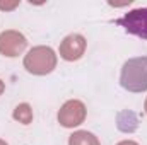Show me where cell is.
I'll list each match as a JSON object with an SVG mask.
<instances>
[{
  "mask_svg": "<svg viewBox=\"0 0 147 145\" xmlns=\"http://www.w3.org/2000/svg\"><path fill=\"white\" fill-rule=\"evenodd\" d=\"M120 85L128 92L147 91V55L128 58L120 73Z\"/></svg>",
  "mask_w": 147,
  "mask_h": 145,
  "instance_id": "cell-1",
  "label": "cell"
},
{
  "mask_svg": "<svg viewBox=\"0 0 147 145\" xmlns=\"http://www.w3.org/2000/svg\"><path fill=\"white\" fill-rule=\"evenodd\" d=\"M24 68L33 75H48L57 68V53L50 46H34L24 56Z\"/></svg>",
  "mask_w": 147,
  "mask_h": 145,
  "instance_id": "cell-2",
  "label": "cell"
},
{
  "mask_svg": "<svg viewBox=\"0 0 147 145\" xmlns=\"http://www.w3.org/2000/svg\"><path fill=\"white\" fill-rule=\"evenodd\" d=\"M86 114H87L86 104L79 99H70V101L63 103V106L58 109L57 119L63 128H75L84 123Z\"/></svg>",
  "mask_w": 147,
  "mask_h": 145,
  "instance_id": "cell-3",
  "label": "cell"
},
{
  "mask_svg": "<svg viewBox=\"0 0 147 145\" xmlns=\"http://www.w3.org/2000/svg\"><path fill=\"white\" fill-rule=\"evenodd\" d=\"M116 24L121 26L128 34L147 39V7L127 12L121 19L116 21Z\"/></svg>",
  "mask_w": 147,
  "mask_h": 145,
  "instance_id": "cell-4",
  "label": "cell"
},
{
  "mask_svg": "<svg viewBox=\"0 0 147 145\" xmlns=\"http://www.w3.org/2000/svg\"><path fill=\"white\" fill-rule=\"evenodd\" d=\"M28 46V39L22 33L16 29H7L0 33V55L7 58L19 56Z\"/></svg>",
  "mask_w": 147,
  "mask_h": 145,
  "instance_id": "cell-5",
  "label": "cell"
},
{
  "mask_svg": "<svg viewBox=\"0 0 147 145\" xmlns=\"http://www.w3.org/2000/svg\"><path fill=\"white\" fill-rule=\"evenodd\" d=\"M86 46H87V41L82 34H69L60 43V48H58L60 58H63L65 62H77L84 56Z\"/></svg>",
  "mask_w": 147,
  "mask_h": 145,
  "instance_id": "cell-6",
  "label": "cell"
},
{
  "mask_svg": "<svg viewBox=\"0 0 147 145\" xmlns=\"http://www.w3.org/2000/svg\"><path fill=\"white\" fill-rule=\"evenodd\" d=\"M69 145H101L98 137L87 130H77L69 137Z\"/></svg>",
  "mask_w": 147,
  "mask_h": 145,
  "instance_id": "cell-7",
  "label": "cell"
},
{
  "mask_svg": "<svg viewBox=\"0 0 147 145\" xmlns=\"http://www.w3.org/2000/svg\"><path fill=\"white\" fill-rule=\"evenodd\" d=\"M12 118L22 125H29L33 121V108L28 104V103H21L17 104L14 111H12Z\"/></svg>",
  "mask_w": 147,
  "mask_h": 145,
  "instance_id": "cell-8",
  "label": "cell"
},
{
  "mask_svg": "<svg viewBox=\"0 0 147 145\" xmlns=\"http://www.w3.org/2000/svg\"><path fill=\"white\" fill-rule=\"evenodd\" d=\"M19 5V2H12V3H2L0 2V9L2 10H12V9H16Z\"/></svg>",
  "mask_w": 147,
  "mask_h": 145,
  "instance_id": "cell-9",
  "label": "cell"
},
{
  "mask_svg": "<svg viewBox=\"0 0 147 145\" xmlns=\"http://www.w3.org/2000/svg\"><path fill=\"white\" fill-rule=\"evenodd\" d=\"M116 145H139L137 142H134V140H123V142H120V144Z\"/></svg>",
  "mask_w": 147,
  "mask_h": 145,
  "instance_id": "cell-10",
  "label": "cell"
},
{
  "mask_svg": "<svg viewBox=\"0 0 147 145\" xmlns=\"http://www.w3.org/2000/svg\"><path fill=\"white\" fill-rule=\"evenodd\" d=\"M3 91H5V84L2 82V79H0V96L3 94Z\"/></svg>",
  "mask_w": 147,
  "mask_h": 145,
  "instance_id": "cell-11",
  "label": "cell"
},
{
  "mask_svg": "<svg viewBox=\"0 0 147 145\" xmlns=\"http://www.w3.org/2000/svg\"><path fill=\"white\" fill-rule=\"evenodd\" d=\"M0 145H9V144H7L5 140H2V138H0Z\"/></svg>",
  "mask_w": 147,
  "mask_h": 145,
  "instance_id": "cell-12",
  "label": "cell"
},
{
  "mask_svg": "<svg viewBox=\"0 0 147 145\" xmlns=\"http://www.w3.org/2000/svg\"><path fill=\"white\" fill-rule=\"evenodd\" d=\"M144 109H146V113H147V97H146V104H144Z\"/></svg>",
  "mask_w": 147,
  "mask_h": 145,
  "instance_id": "cell-13",
  "label": "cell"
}]
</instances>
